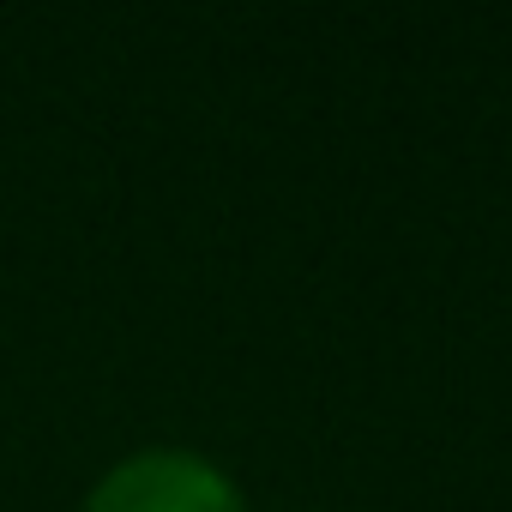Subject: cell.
Listing matches in <instances>:
<instances>
[{"mask_svg":"<svg viewBox=\"0 0 512 512\" xmlns=\"http://www.w3.org/2000/svg\"><path fill=\"white\" fill-rule=\"evenodd\" d=\"M79 512H247L235 476L187 446H145L109 464Z\"/></svg>","mask_w":512,"mask_h":512,"instance_id":"obj_1","label":"cell"}]
</instances>
